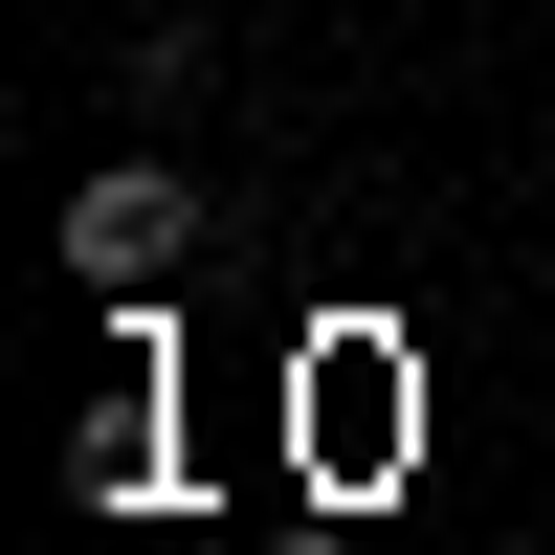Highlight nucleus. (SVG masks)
Instances as JSON below:
<instances>
[{"instance_id":"f257e3e1","label":"nucleus","mask_w":555,"mask_h":555,"mask_svg":"<svg viewBox=\"0 0 555 555\" xmlns=\"http://www.w3.org/2000/svg\"><path fill=\"white\" fill-rule=\"evenodd\" d=\"M67 267L89 289H178V267H201V178H156V156H112V178H67Z\"/></svg>"}]
</instances>
